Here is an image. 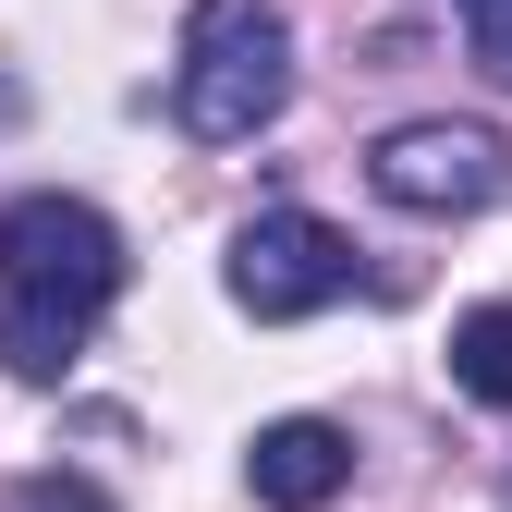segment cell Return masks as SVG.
<instances>
[{"instance_id": "6da1fadb", "label": "cell", "mask_w": 512, "mask_h": 512, "mask_svg": "<svg viewBox=\"0 0 512 512\" xmlns=\"http://www.w3.org/2000/svg\"><path fill=\"white\" fill-rule=\"evenodd\" d=\"M110 293H122V232L86 196H13L0 208V366L13 378L61 391Z\"/></svg>"}, {"instance_id": "7a4b0ae2", "label": "cell", "mask_w": 512, "mask_h": 512, "mask_svg": "<svg viewBox=\"0 0 512 512\" xmlns=\"http://www.w3.org/2000/svg\"><path fill=\"white\" fill-rule=\"evenodd\" d=\"M293 98V25L281 0H196V25H183V74H171V122L196 147H244L269 135Z\"/></svg>"}, {"instance_id": "3957f363", "label": "cell", "mask_w": 512, "mask_h": 512, "mask_svg": "<svg viewBox=\"0 0 512 512\" xmlns=\"http://www.w3.org/2000/svg\"><path fill=\"white\" fill-rule=\"evenodd\" d=\"M220 281H232L244 317L281 330V317H317V305L354 293V244L317 220V208H256V220L232 232V269H220Z\"/></svg>"}, {"instance_id": "277c9868", "label": "cell", "mask_w": 512, "mask_h": 512, "mask_svg": "<svg viewBox=\"0 0 512 512\" xmlns=\"http://www.w3.org/2000/svg\"><path fill=\"white\" fill-rule=\"evenodd\" d=\"M366 183L391 208H415V220H464V208H488L512 183V147L488 122H391V135L366 147Z\"/></svg>"}, {"instance_id": "5b68a950", "label": "cell", "mask_w": 512, "mask_h": 512, "mask_svg": "<svg viewBox=\"0 0 512 512\" xmlns=\"http://www.w3.org/2000/svg\"><path fill=\"white\" fill-rule=\"evenodd\" d=\"M354 476V439L330 415H281V427H256V452H244V488L269 500V512H317V500H342Z\"/></svg>"}, {"instance_id": "8992f818", "label": "cell", "mask_w": 512, "mask_h": 512, "mask_svg": "<svg viewBox=\"0 0 512 512\" xmlns=\"http://www.w3.org/2000/svg\"><path fill=\"white\" fill-rule=\"evenodd\" d=\"M452 391H464V403H488V415H512V305L452 317Z\"/></svg>"}, {"instance_id": "52a82bcc", "label": "cell", "mask_w": 512, "mask_h": 512, "mask_svg": "<svg viewBox=\"0 0 512 512\" xmlns=\"http://www.w3.org/2000/svg\"><path fill=\"white\" fill-rule=\"evenodd\" d=\"M452 13H464V37H476V74L512 86V0H452Z\"/></svg>"}, {"instance_id": "ba28073f", "label": "cell", "mask_w": 512, "mask_h": 512, "mask_svg": "<svg viewBox=\"0 0 512 512\" xmlns=\"http://www.w3.org/2000/svg\"><path fill=\"white\" fill-rule=\"evenodd\" d=\"M0 512H110V500H98L86 476H25V488L0 500Z\"/></svg>"}]
</instances>
